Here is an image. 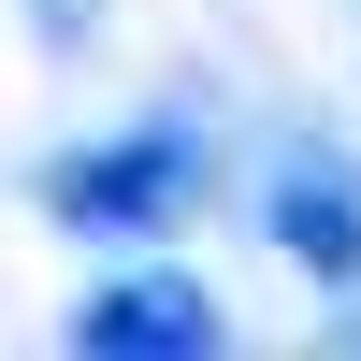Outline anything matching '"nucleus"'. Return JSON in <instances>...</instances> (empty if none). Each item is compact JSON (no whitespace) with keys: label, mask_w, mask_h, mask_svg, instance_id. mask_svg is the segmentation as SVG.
<instances>
[{"label":"nucleus","mask_w":361,"mask_h":361,"mask_svg":"<svg viewBox=\"0 0 361 361\" xmlns=\"http://www.w3.org/2000/svg\"><path fill=\"white\" fill-rule=\"evenodd\" d=\"M188 202H202V130L188 116H145V130H102V145L44 159V217L58 231H173Z\"/></svg>","instance_id":"f257e3e1"},{"label":"nucleus","mask_w":361,"mask_h":361,"mask_svg":"<svg viewBox=\"0 0 361 361\" xmlns=\"http://www.w3.org/2000/svg\"><path fill=\"white\" fill-rule=\"evenodd\" d=\"M58 347L73 361H217L231 318H217L202 275H102L73 318H58Z\"/></svg>","instance_id":"f03ea898"},{"label":"nucleus","mask_w":361,"mask_h":361,"mask_svg":"<svg viewBox=\"0 0 361 361\" xmlns=\"http://www.w3.org/2000/svg\"><path fill=\"white\" fill-rule=\"evenodd\" d=\"M260 231H275V260H304L318 289H361V159L347 145H275Z\"/></svg>","instance_id":"7ed1b4c3"},{"label":"nucleus","mask_w":361,"mask_h":361,"mask_svg":"<svg viewBox=\"0 0 361 361\" xmlns=\"http://www.w3.org/2000/svg\"><path fill=\"white\" fill-rule=\"evenodd\" d=\"M15 15H29L44 58H87V44H102V0H15Z\"/></svg>","instance_id":"20e7f679"}]
</instances>
